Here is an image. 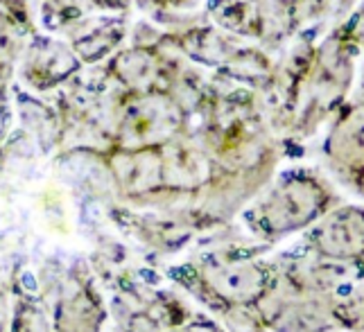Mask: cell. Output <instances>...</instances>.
<instances>
[{"label":"cell","instance_id":"6da1fadb","mask_svg":"<svg viewBox=\"0 0 364 332\" xmlns=\"http://www.w3.org/2000/svg\"><path fill=\"white\" fill-rule=\"evenodd\" d=\"M317 210V188L306 181H290L269 197L265 206L267 224L274 228H292L306 222Z\"/></svg>","mask_w":364,"mask_h":332},{"label":"cell","instance_id":"3957f363","mask_svg":"<svg viewBox=\"0 0 364 332\" xmlns=\"http://www.w3.org/2000/svg\"><path fill=\"white\" fill-rule=\"evenodd\" d=\"M331 154L342 163L364 161V107L348 113L337 124L331 136Z\"/></svg>","mask_w":364,"mask_h":332},{"label":"cell","instance_id":"7a4b0ae2","mask_svg":"<svg viewBox=\"0 0 364 332\" xmlns=\"http://www.w3.org/2000/svg\"><path fill=\"white\" fill-rule=\"evenodd\" d=\"M317 242L319 249L328 255H337V258L353 255L364 242V220L353 210L337 213L317 228Z\"/></svg>","mask_w":364,"mask_h":332}]
</instances>
